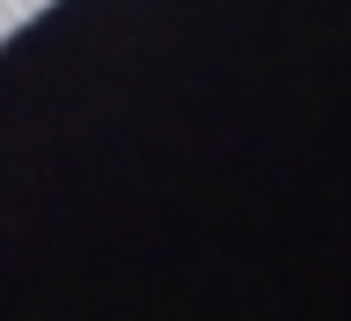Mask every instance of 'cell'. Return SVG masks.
I'll list each match as a JSON object with an SVG mask.
<instances>
[{
	"label": "cell",
	"mask_w": 351,
	"mask_h": 321,
	"mask_svg": "<svg viewBox=\"0 0 351 321\" xmlns=\"http://www.w3.org/2000/svg\"><path fill=\"white\" fill-rule=\"evenodd\" d=\"M8 29H15V0H0V37H8Z\"/></svg>",
	"instance_id": "cell-1"
},
{
	"label": "cell",
	"mask_w": 351,
	"mask_h": 321,
	"mask_svg": "<svg viewBox=\"0 0 351 321\" xmlns=\"http://www.w3.org/2000/svg\"><path fill=\"white\" fill-rule=\"evenodd\" d=\"M37 8H51V0H15V15H37Z\"/></svg>",
	"instance_id": "cell-2"
}]
</instances>
